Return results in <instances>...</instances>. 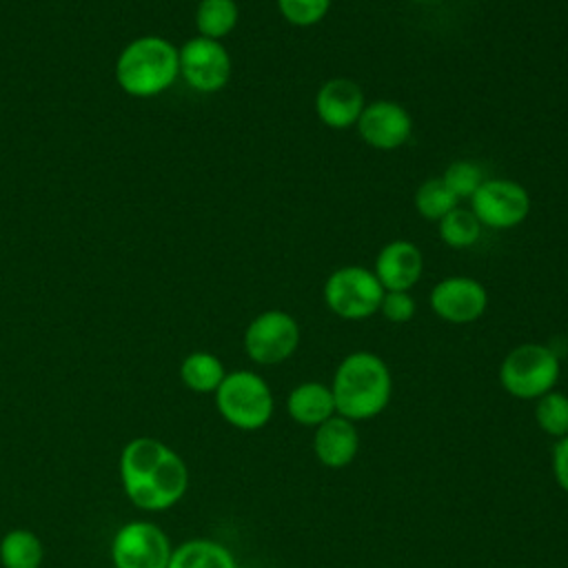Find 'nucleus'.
Returning <instances> with one entry per match:
<instances>
[{
    "instance_id": "412c9836",
    "label": "nucleus",
    "mask_w": 568,
    "mask_h": 568,
    "mask_svg": "<svg viewBox=\"0 0 568 568\" xmlns=\"http://www.w3.org/2000/svg\"><path fill=\"white\" fill-rule=\"evenodd\" d=\"M437 231H439V237L446 246L468 248L479 240L481 224H479V220L475 217V213L470 209L455 206L450 213H446L437 222Z\"/></svg>"
},
{
    "instance_id": "a878e982",
    "label": "nucleus",
    "mask_w": 568,
    "mask_h": 568,
    "mask_svg": "<svg viewBox=\"0 0 568 568\" xmlns=\"http://www.w3.org/2000/svg\"><path fill=\"white\" fill-rule=\"evenodd\" d=\"M417 306L408 291H384L379 313L393 324H406L413 320Z\"/></svg>"
},
{
    "instance_id": "6e6552de",
    "label": "nucleus",
    "mask_w": 568,
    "mask_h": 568,
    "mask_svg": "<svg viewBox=\"0 0 568 568\" xmlns=\"http://www.w3.org/2000/svg\"><path fill=\"white\" fill-rule=\"evenodd\" d=\"M171 552L169 535L146 519L126 521L111 539L113 568H169Z\"/></svg>"
},
{
    "instance_id": "4468645a",
    "label": "nucleus",
    "mask_w": 568,
    "mask_h": 568,
    "mask_svg": "<svg viewBox=\"0 0 568 568\" xmlns=\"http://www.w3.org/2000/svg\"><path fill=\"white\" fill-rule=\"evenodd\" d=\"M424 271V257L410 240H390L375 257V277L384 291H410Z\"/></svg>"
},
{
    "instance_id": "2eb2a0df",
    "label": "nucleus",
    "mask_w": 568,
    "mask_h": 568,
    "mask_svg": "<svg viewBox=\"0 0 568 568\" xmlns=\"http://www.w3.org/2000/svg\"><path fill=\"white\" fill-rule=\"evenodd\" d=\"M359 450V430L355 422L333 415L320 426H315L313 433V453L317 462L326 468L339 470L346 468Z\"/></svg>"
},
{
    "instance_id": "f03ea898",
    "label": "nucleus",
    "mask_w": 568,
    "mask_h": 568,
    "mask_svg": "<svg viewBox=\"0 0 568 568\" xmlns=\"http://www.w3.org/2000/svg\"><path fill=\"white\" fill-rule=\"evenodd\" d=\"M331 390L337 415L351 422L373 419L390 402L393 375L379 355L355 351L337 364Z\"/></svg>"
},
{
    "instance_id": "b1692460",
    "label": "nucleus",
    "mask_w": 568,
    "mask_h": 568,
    "mask_svg": "<svg viewBox=\"0 0 568 568\" xmlns=\"http://www.w3.org/2000/svg\"><path fill=\"white\" fill-rule=\"evenodd\" d=\"M444 184L453 191V195L457 200H470L473 193L479 189V184L484 182V173L481 166L477 162L470 160H455L446 166L444 175H442Z\"/></svg>"
},
{
    "instance_id": "6ab92c4d",
    "label": "nucleus",
    "mask_w": 568,
    "mask_h": 568,
    "mask_svg": "<svg viewBox=\"0 0 568 568\" xmlns=\"http://www.w3.org/2000/svg\"><path fill=\"white\" fill-rule=\"evenodd\" d=\"M44 548L40 537L29 528H11L0 539L2 568H40Z\"/></svg>"
},
{
    "instance_id": "393cba45",
    "label": "nucleus",
    "mask_w": 568,
    "mask_h": 568,
    "mask_svg": "<svg viewBox=\"0 0 568 568\" xmlns=\"http://www.w3.org/2000/svg\"><path fill=\"white\" fill-rule=\"evenodd\" d=\"M282 18L293 27H313L324 20L333 0H275Z\"/></svg>"
},
{
    "instance_id": "bb28decb",
    "label": "nucleus",
    "mask_w": 568,
    "mask_h": 568,
    "mask_svg": "<svg viewBox=\"0 0 568 568\" xmlns=\"http://www.w3.org/2000/svg\"><path fill=\"white\" fill-rule=\"evenodd\" d=\"M550 468L557 486L568 493V435L559 437L550 450Z\"/></svg>"
},
{
    "instance_id": "aec40b11",
    "label": "nucleus",
    "mask_w": 568,
    "mask_h": 568,
    "mask_svg": "<svg viewBox=\"0 0 568 568\" xmlns=\"http://www.w3.org/2000/svg\"><path fill=\"white\" fill-rule=\"evenodd\" d=\"M240 20L235 0H200L195 9V27L202 38L222 40L229 36Z\"/></svg>"
},
{
    "instance_id": "f8f14e48",
    "label": "nucleus",
    "mask_w": 568,
    "mask_h": 568,
    "mask_svg": "<svg viewBox=\"0 0 568 568\" xmlns=\"http://www.w3.org/2000/svg\"><path fill=\"white\" fill-rule=\"evenodd\" d=\"M355 126L371 149L395 151L410 138L413 118L399 102L375 100L364 106Z\"/></svg>"
},
{
    "instance_id": "a211bd4d",
    "label": "nucleus",
    "mask_w": 568,
    "mask_h": 568,
    "mask_svg": "<svg viewBox=\"0 0 568 568\" xmlns=\"http://www.w3.org/2000/svg\"><path fill=\"white\" fill-rule=\"evenodd\" d=\"M226 377V368L222 359L209 351H193L180 364L182 384L200 395L215 393L222 379Z\"/></svg>"
},
{
    "instance_id": "f3484780",
    "label": "nucleus",
    "mask_w": 568,
    "mask_h": 568,
    "mask_svg": "<svg viewBox=\"0 0 568 568\" xmlns=\"http://www.w3.org/2000/svg\"><path fill=\"white\" fill-rule=\"evenodd\" d=\"M169 568H237V564L224 544L200 537L173 548Z\"/></svg>"
},
{
    "instance_id": "0eeeda50",
    "label": "nucleus",
    "mask_w": 568,
    "mask_h": 568,
    "mask_svg": "<svg viewBox=\"0 0 568 568\" xmlns=\"http://www.w3.org/2000/svg\"><path fill=\"white\" fill-rule=\"evenodd\" d=\"M300 346L297 320L282 311L268 308L255 315L244 331V351L248 359L262 366L286 362Z\"/></svg>"
},
{
    "instance_id": "5701e85b",
    "label": "nucleus",
    "mask_w": 568,
    "mask_h": 568,
    "mask_svg": "<svg viewBox=\"0 0 568 568\" xmlns=\"http://www.w3.org/2000/svg\"><path fill=\"white\" fill-rule=\"evenodd\" d=\"M535 422L550 437L568 435V395L559 390H548L535 399Z\"/></svg>"
},
{
    "instance_id": "423d86ee",
    "label": "nucleus",
    "mask_w": 568,
    "mask_h": 568,
    "mask_svg": "<svg viewBox=\"0 0 568 568\" xmlns=\"http://www.w3.org/2000/svg\"><path fill=\"white\" fill-rule=\"evenodd\" d=\"M324 304L342 320H366L379 313L384 286L366 266L348 264L335 268L324 282Z\"/></svg>"
},
{
    "instance_id": "1a4fd4ad",
    "label": "nucleus",
    "mask_w": 568,
    "mask_h": 568,
    "mask_svg": "<svg viewBox=\"0 0 568 568\" xmlns=\"http://www.w3.org/2000/svg\"><path fill=\"white\" fill-rule=\"evenodd\" d=\"M470 211L479 220L481 226L488 229H515L530 213V195L528 191L506 178H490L479 184V189L470 197Z\"/></svg>"
},
{
    "instance_id": "cd10ccee",
    "label": "nucleus",
    "mask_w": 568,
    "mask_h": 568,
    "mask_svg": "<svg viewBox=\"0 0 568 568\" xmlns=\"http://www.w3.org/2000/svg\"><path fill=\"white\" fill-rule=\"evenodd\" d=\"M413 2H430V0H413Z\"/></svg>"
},
{
    "instance_id": "dca6fc26",
    "label": "nucleus",
    "mask_w": 568,
    "mask_h": 568,
    "mask_svg": "<svg viewBox=\"0 0 568 568\" xmlns=\"http://www.w3.org/2000/svg\"><path fill=\"white\" fill-rule=\"evenodd\" d=\"M286 413L300 426H320L337 415L333 390L324 382H302L286 395Z\"/></svg>"
},
{
    "instance_id": "39448f33",
    "label": "nucleus",
    "mask_w": 568,
    "mask_h": 568,
    "mask_svg": "<svg viewBox=\"0 0 568 568\" xmlns=\"http://www.w3.org/2000/svg\"><path fill=\"white\" fill-rule=\"evenodd\" d=\"M501 388L517 399H539L555 390L559 379V355L537 342H526L506 353L499 364Z\"/></svg>"
},
{
    "instance_id": "f257e3e1",
    "label": "nucleus",
    "mask_w": 568,
    "mask_h": 568,
    "mask_svg": "<svg viewBox=\"0 0 568 568\" xmlns=\"http://www.w3.org/2000/svg\"><path fill=\"white\" fill-rule=\"evenodd\" d=\"M120 481L129 501L146 513L173 508L189 488L186 462L162 439L133 437L120 453Z\"/></svg>"
},
{
    "instance_id": "ddd939ff",
    "label": "nucleus",
    "mask_w": 568,
    "mask_h": 568,
    "mask_svg": "<svg viewBox=\"0 0 568 568\" xmlns=\"http://www.w3.org/2000/svg\"><path fill=\"white\" fill-rule=\"evenodd\" d=\"M364 106V91L351 78H331L315 93V113L328 129L357 124Z\"/></svg>"
},
{
    "instance_id": "7ed1b4c3",
    "label": "nucleus",
    "mask_w": 568,
    "mask_h": 568,
    "mask_svg": "<svg viewBox=\"0 0 568 568\" xmlns=\"http://www.w3.org/2000/svg\"><path fill=\"white\" fill-rule=\"evenodd\" d=\"M180 75V51L160 36H142L129 42L115 62L118 84L135 98L166 91Z\"/></svg>"
},
{
    "instance_id": "20e7f679",
    "label": "nucleus",
    "mask_w": 568,
    "mask_h": 568,
    "mask_svg": "<svg viewBox=\"0 0 568 568\" xmlns=\"http://www.w3.org/2000/svg\"><path fill=\"white\" fill-rule=\"evenodd\" d=\"M213 395L222 419L240 430L264 428L275 410L273 390L266 379L246 368L226 373Z\"/></svg>"
},
{
    "instance_id": "4be33fe9",
    "label": "nucleus",
    "mask_w": 568,
    "mask_h": 568,
    "mask_svg": "<svg viewBox=\"0 0 568 568\" xmlns=\"http://www.w3.org/2000/svg\"><path fill=\"white\" fill-rule=\"evenodd\" d=\"M415 211L428 220L439 222L446 213H450L455 206H459L453 191L444 184L442 178H428L424 180L415 191Z\"/></svg>"
},
{
    "instance_id": "9d476101",
    "label": "nucleus",
    "mask_w": 568,
    "mask_h": 568,
    "mask_svg": "<svg viewBox=\"0 0 568 568\" xmlns=\"http://www.w3.org/2000/svg\"><path fill=\"white\" fill-rule=\"evenodd\" d=\"M180 75L200 93H215L231 78V55L220 40L191 38L180 49Z\"/></svg>"
},
{
    "instance_id": "9b49d317",
    "label": "nucleus",
    "mask_w": 568,
    "mask_h": 568,
    "mask_svg": "<svg viewBox=\"0 0 568 568\" xmlns=\"http://www.w3.org/2000/svg\"><path fill=\"white\" fill-rule=\"evenodd\" d=\"M433 313L450 324H470L488 308V291L468 275H450L439 280L428 295Z\"/></svg>"
}]
</instances>
